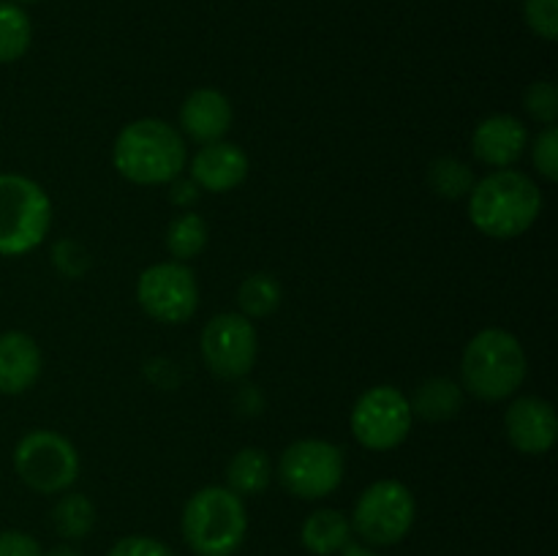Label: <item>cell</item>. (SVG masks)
Returning <instances> with one entry per match:
<instances>
[{
  "label": "cell",
  "instance_id": "obj_15",
  "mask_svg": "<svg viewBox=\"0 0 558 556\" xmlns=\"http://www.w3.org/2000/svg\"><path fill=\"white\" fill-rule=\"evenodd\" d=\"M234 109L232 101L216 87H196L189 93L180 107V134L199 145L221 142L232 129Z\"/></svg>",
  "mask_w": 558,
  "mask_h": 556
},
{
  "label": "cell",
  "instance_id": "obj_19",
  "mask_svg": "<svg viewBox=\"0 0 558 556\" xmlns=\"http://www.w3.org/2000/svg\"><path fill=\"white\" fill-rule=\"evenodd\" d=\"M412 403L414 418L423 420H450L461 412L463 407V387L458 382L447 379V376H434V379L423 382L409 398Z\"/></svg>",
  "mask_w": 558,
  "mask_h": 556
},
{
  "label": "cell",
  "instance_id": "obj_2",
  "mask_svg": "<svg viewBox=\"0 0 558 556\" xmlns=\"http://www.w3.org/2000/svg\"><path fill=\"white\" fill-rule=\"evenodd\" d=\"M112 164L125 180L136 185H167L183 174L189 147L180 129L167 120L140 118L123 125L114 136Z\"/></svg>",
  "mask_w": 558,
  "mask_h": 556
},
{
  "label": "cell",
  "instance_id": "obj_6",
  "mask_svg": "<svg viewBox=\"0 0 558 556\" xmlns=\"http://www.w3.org/2000/svg\"><path fill=\"white\" fill-rule=\"evenodd\" d=\"M80 452L63 434L49 428L27 431L14 447V469L36 494L69 491L80 478Z\"/></svg>",
  "mask_w": 558,
  "mask_h": 556
},
{
  "label": "cell",
  "instance_id": "obj_4",
  "mask_svg": "<svg viewBox=\"0 0 558 556\" xmlns=\"http://www.w3.org/2000/svg\"><path fill=\"white\" fill-rule=\"evenodd\" d=\"M248 532L243 496L227 485H205L183 507V540L196 556H234Z\"/></svg>",
  "mask_w": 558,
  "mask_h": 556
},
{
  "label": "cell",
  "instance_id": "obj_20",
  "mask_svg": "<svg viewBox=\"0 0 558 556\" xmlns=\"http://www.w3.org/2000/svg\"><path fill=\"white\" fill-rule=\"evenodd\" d=\"M207 240H210V227H207V221L199 213L191 210L174 216L169 221L167 234H163V243H167V251L172 254V259L185 262V265L205 251Z\"/></svg>",
  "mask_w": 558,
  "mask_h": 556
},
{
  "label": "cell",
  "instance_id": "obj_30",
  "mask_svg": "<svg viewBox=\"0 0 558 556\" xmlns=\"http://www.w3.org/2000/svg\"><path fill=\"white\" fill-rule=\"evenodd\" d=\"M172 183H174V180H172ZM196 196H199V189H196L194 180H183V183H174L172 202H178V205H189V202H194Z\"/></svg>",
  "mask_w": 558,
  "mask_h": 556
},
{
  "label": "cell",
  "instance_id": "obj_24",
  "mask_svg": "<svg viewBox=\"0 0 558 556\" xmlns=\"http://www.w3.org/2000/svg\"><path fill=\"white\" fill-rule=\"evenodd\" d=\"M474 172L461 158L441 156L428 167V185L441 200H463L474 189Z\"/></svg>",
  "mask_w": 558,
  "mask_h": 556
},
{
  "label": "cell",
  "instance_id": "obj_16",
  "mask_svg": "<svg viewBox=\"0 0 558 556\" xmlns=\"http://www.w3.org/2000/svg\"><path fill=\"white\" fill-rule=\"evenodd\" d=\"M44 368L36 338L22 330L0 333V392L22 396L38 382Z\"/></svg>",
  "mask_w": 558,
  "mask_h": 556
},
{
  "label": "cell",
  "instance_id": "obj_11",
  "mask_svg": "<svg viewBox=\"0 0 558 556\" xmlns=\"http://www.w3.org/2000/svg\"><path fill=\"white\" fill-rule=\"evenodd\" d=\"M202 360L221 379H243L251 374L259 352L256 327L238 311L216 314L202 330Z\"/></svg>",
  "mask_w": 558,
  "mask_h": 556
},
{
  "label": "cell",
  "instance_id": "obj_33",
  "mask_svg": "<svg viewBox=\"0 0 558 556\" xmlns=\"http://www.w3.org/2000/svg\"><path fill=\"white\" fill-rule=\"evenodd\" d=\"M11 3H16V5H20V3H36V0H11Z\"/></svg>",
  "mask_w": 558,
  "mask_h": 556
},
{
  "label": "cell",
  "instance_id": "obj_22",
  "mask_svg": "<svg viewBox=\"0 0 558 556\" xmlns=\"http://www.w3.org/2000/svg\"><path fill=\"white\" fill-rule=\"evenodd\" d=\"M33 41V25L25 9L11 0H0V63H16L25 58Z\"/></svg>",
  "mask_w": 558,
  "mask_h": 556
},
{
  "label": "cell",
  "instance_id": "obj_23",
  "mask_svg": "<svg viewBox=\"0 0 558 556\" xmlns=\"http://www.w3.org/2000/svg\"><path fill=\"white\" fill-rule=\"evenodd\" d=\"M52 527L65 540L87 537L96 527V505L85 494L60 496L52 510Z\"/></svg>",
  "mask_w": 558,
  "mask_h": 556
},
{
  "label": "cell",
  "instance_id": "obj_32",
  "mask_svg": "<svg viewBox=\"0 0 558 556\" xmlns=\"http://www.w3.org/2000/svg\"><path fill=\"white\" fill-rule=\"evenodd\" d=\"M49 556H80V554H76V551H71V548H54Z\"/></svg>",
  "mask_w": 558,
  "mask_h": 556
},
{
  "label": "cell",
  "instance_id": "obj_29",
  "mask_svg": "<svg viewBox=\"0 0 558 556\" xmlns=\"http://www.w3.org/2000/svg\"><path fill=\"white\" fill-rule=\"evenodd\" d=\"M0 556H44V551L38 540L27 532L5 529V532H0Z\"/></svg>",
  "mask_w": 558,
  "mask_h": 556
},
{
  "label": "cell",
  "instance_id": "obj_18",
  "mask_svg": "<svg viewBox=\"0 0 558 556\" xmlns=\"http://www.w3.org/2000/svg\"><path fill=\"white\" fill-rule=\"evenodd\" d=\"M272 458L262 447H243L227 463V488L238 496L262 494L272 483Z\"/></svg>",
  "mask_w": 558,
  "mask_h": 556
},
{
  "label": "cell",
  "instance_id": "obj_26",
  "mask_svg": "<svg viewBox=\"0 0 558 556\" xmlns=\"http://www.w3.org/2000/svg\"><path fill=\"white\" fill-rule=\"evenodd\" d=\"M532 161L537 167V174H543L548 183L558 180V129L556 125H545L532 142Z\"/></svg>",
  "mask_w": 558,
  "mask_h": 556
},
{
  "label": "cell",
  "instance_id": "obj_14",
  "mask_svg": "<svg viewBox=\"0 0 558 556\" xmlns=\"http://www.w3.org/2000/svg\"><path fill=\"white\" fill-rule=\"evenodd\" d=\"M248 153L227 140L202 145L191 158V180L196 189L210 191V194H227L238 189L248 178Z\"/></svg>",
  "mask_w": 558,
  "mask_h": 556
},
{
  "label": "cell",
  "instance_id": "obj_7",
  "mask_svg": "<svg viewBox=\"0 0 558 556\" xmlns=\"http://www.w3.org/2000/svg\"><path fill=\"white\" fill-rule=\"evenodd\" d=\"M417 518L414 494L401 480H376L360 494L352 512V532L368 545H396L412 532Z\"/></svg>",
  "mask_w": 558,
  "mask_h": 556
},
{
  "label": "cell",
  "instance_id": "obj_3",
  "mask_svg": "<svg viewBox=\"0 0 558 556\" xmlns=\"http://www.w3.org/2000/svg\"><path fill=\"white\" fill-rule=\"evenodd\" d=\"M526 352L510 330L485 327L466 343L461 358L463 390L480 401H505L526 379Z\"/></svg>",
  "mask_w": 558,
  "mask_h": 556
},
{
  "label": "cell",
  "instance_id": "obj_12",
  "mask_svg": "<svg viewBox=\"0 0 558 556\" xmlns=\"http://www.w3.org/2000/svg\"><path fill=\"white\" fill-rule=\"evenodd\" d=\"M505 431L510 445L523 456H545L558 439V418L550 401L539 396H521L507 407Z\"/></svg>",
  "mask_w": 558,
  "mask_h": 556
},
{
  "label": "cell",
  "instance_id": "obj_31",
  "mask_svg": "<svg viewBox=\"0 0 558 556\" xmlns=\"http://www.w3.org/2000/svg\"><path fill=\"white\" fill-rule=\"evenodd\" d=\"M338 554H341V556H379V554H376V551H371L368 545L352 543V540H349V543L343 545V548L338 551Z\"/></svg>",
  "mask_w": 558,
  "mask_h": 556
},
{
  "label": "cell",
  "instance_id": "obj_10",
  "mask_svg": "<svg viewBox=\"0 0 558 556\" xmlns=\"http://www.w3.org/2000/svg\"><path fill=\"white\" fill-rule=\"evenodd\" d=\"M142 311L163 325H183L199 309V283L185 262H156L136 281Z\"/></svg>",
  "mask_w": 558,
  "mask_h": 556
},
{
  "label": "cell",
  "instance_id": "obj_8",
  "mask_svg": "<svg viewBox=\"0 0 558 556\" xmlns=\"http://www.w3.org/2000/svg\"><path fill=\"white\" fill-rule=\"evenodd\" d=\"M414 414L412 403H409L407 392H401L392 385H376L368 387L363 396L354 401L352 418V434L365 450L387 452L403 445L412 431Z\"/></svg>",
  "mask_w": 558,
  "mask_h": 556
},
{
  "label": "cell",
  "instance_id": "obj_25",
  "mask_svg": "<svg viewBox=\"0 0 558 556\" xmlns=\"http://www.w3.org/2000/svg\"><path fill=\"white\" fill-rule=\"evenodd\" d=\"M523 107L537 123L556 125L558 118V90L554 82H532L523 96Z\"/></svg>",
  "mask_w": 558,
  "mask_h": 556
},
{
  "label": "cell",
  "instance_id": "obj_9",
  "mask_svg": "<svg viewBox=\"0 0 558 556\" xmlns=\"http://www.w3.org/2000/svg\"><path fill=\"white\" fill-rule=\"evenodd\" d=\"M343 450L327 439H298L278 458V478L283 488L305 501L330 496L341 485Z\"/></svg>",
  "mask_w": 558,
  "mask_h": 556
},
{
  "label": "cell",
  "instance_id": "obj_5",
  "mask_svg": "<svg viewBox=\"0 0 558 556\" xmlns=\"http://www.w3.org/2000/svg\"><path fill=\"white\" fill-rule=\"evenodd\" d=\"M52 227V200L27 174L0 172V256H22L44 243Z\"/></svg>",
  "mask_w": 558,
  "mask_h": 556
},
{
  "label": "cell",
  "instance_id": "obj_17",
  "mask_svg": "<svg viewBox=\"0 0 558 556\" xmlns=\"http://www.w3.org/2000/svg\"><path fill=\"white\" fill-rule=\"evenodd\" d=\"M300 540L314 556H332L352 540V523L341 510L319 507L303 521Z\"/></svg>",
  "mask_w": 558,
  "mask_h": 556
},
{
  "label": "cell",
  "instance_id": "obj_27",
  "mask_svg": "<svg viewBox=\"0 0 558 556\" xmlns=\"http://www.w3.org/2000/svg\"><path fill=\"white\" fill-rule=\"evenodd\" d=\"M523 16L529 27L545 41H556L558 36V0H526Z\"/></svg>",
  "mask_w": 558,
  "mask_h": 556
},
{
  "label": "cell",
  "instance_id": "obj_28",
  "mask_svg": "<svg viewBox=\"0 0 558 556\" xmlns=\"http://www.w3.org/2000/svg\"><path fill=\"white\" fill-rule=\"evenodd\" d=\"M107 556H174V551L156 537L129 534V537H120Z\"/></svg>",
  "mask_w": 558,
  "mask_h": 556
},
{
  "label": "cell",
  "instance_id": "obj_21",
  "mask_svg": "<svg viewBox=\"0 0 558 556\" xmlns=\"http://www.w3.org/2000/svg\"><path fill=\"white\" fill-rule=\"evenodd\" d=\"M281 283L270 273H251L243 278L238 289V305L240 314L254 319H265V316L276 314V309L281 305Z\"/></svg>",
  "mask_w": 558,
  "mask_h": 556
},
{
  "label": "cell",
  "instance_id": "obj_1",
  "mask_svg": "<svg viewBox=\"0 0 558 556\" xmlns=\"http://www.w3.org/2000/svg\"><path fill=\"white\" fill-rule=\"evenodd\" d=\"M543 213V191L518 169H494L469 191V218L494 240L521 238Z\"/></svg>",
  "mask_w": 558,
  "mask_h": 556
},
{
  "label": "cell",
  "instance_id": "obj_13",
  "mask_svg": "<svg viewBox=\"0 0 558 556\" xmlns=\"http://www.w3.org/2000/svg\"><path fill=\"white\" fill-rule=\"evenodd\" d=\"M529 147V129L515 114H488L474 125L472 153L490 169H510Z\"/></svg>",
  "mask_w": 558,
  "mask_h": 556
}]
</instances>
